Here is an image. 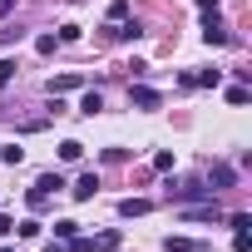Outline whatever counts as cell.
Instances as JSON below:
<instances>
[{"label":"cell","mask_w":252,"mask_h":252,"mask_svg":"<svg viewBox=\"0 0 252 252\" xmlns=\"http://www.w3.org/2000/svg\"><path fill=\"white\" fill-rule=\"evenodd\" d=\"M168 198L173 203H198V198H213V188H203V183H168Z\"/></svg>","instance_id":"1"},{"label":"cell","mask_w":252,"mask_h":252,"mask_svg":"<svg viewBox=\"0 0 252 252\" xmlns=\"http://www.w3.org/2000/svg\"><path fill=\"white\" fill-rule=\"evenodd\" d=\"M129 104H134V109H158V89H149V84H129Z\"/></svg>","instance_id":"2"},{"label":"cell","mask_w":252,"mask_h":252,"mask_svg":"<svg viewBox=\"0 0 252 252\" xmlns=\"http://www.w3.org/2000/svg\"><path fill=\"white\" fill-rule=\"evenodd\" d=\"M203 40H208V45H227L232 35H227V30L218 25V15H208V20H203Z\"/></svg>","instance_id":"3"},{"label":"cell","mask_w":252,"mask_h":252,"mask_svg":"<svg viewBox=\"0 0 252 252\" xmlns=\"http://www.w3.org/2000/svg\"><path fill=\"white\" fill-rule=\"evenodd\" d=\"M232 178H237V173H232L227 163H213V168H208V183H213V188H232Z\"/></svg>","instance_id":"4"},{"label":"cell","mask_w":252,"mask_h":252,"mask_svg":"<svg viewBox=\"0 0 252 252\" xmlns=\"http://www.w3.org/2000/svg\"><path fill=\"white\" fill-rule=\"evenodd\" d=\"M69 193H74V198H79V203H89V198H94V193H99V178H94V173H84V178H79V183H74V188H69Z\"/></svg>","instance_id":"5"},{"label":"cell","mask_w":252,"mask_h":252,"mask_svg":"<svg viewBox=\"0 0 252 252\" xmlns=\"http://www.w3.org/2000/svg\"><path fill=\"white\" fill-rule=\"evenodd\" d=\"M79 84H84V74H60V79H50V94H69Z\"/></svg>","instance_id":"6"},{"label":"cell","mask_w":252,"mask_h":252,"mask_svg":"<svg viewBox=\"0 0 252 252\" xmlns=\"http://www.w3.org/2000/svg\"><path fill=\"white\" fill-rule=\"evenodd\" d=\"M119 213H124V218H144V213H149V198H124Z\"/></svg>","instance_id":"7"},{"label":"cell","mask_w":252,"mask_h":252,"mask_svg":"<svg viewBox=\"0 0 252 252\" xmlns=\"http://www.w3.org/2000/svg\"><path fill=\"white\" fill-rule=\"evenodd\" d=\"M198 84H203V89H218V84H222V69H203V74H193V89H198Z\"/></svg>","instance_id":"8"},{"label":"cell","mask_w":252,"mask_h":252,"mask_svg":"<svg viewBox=\"0 0 252 252\" xmlns=\"http://www.w3.org/2000/svg\"><path fill=\"white\" fill-rule=\"evenodd\" d=\"M99 109H104V99H99V89H89V94L79 99V114H89V119H94Z\"/></svg>","instance_id":"9"},{"label":"cell","mask_w":252,"mask_h":252,"mask_svg":"<svg viewBox=\"0 0 252 252\" xmlns=\"http://www.w3.org/2000/svg\"><path fill=\"white\" fill-rule=\"evenodd\" d=\"M35 188H40V193H50V198H55V193H60V188H64V178H60V173H40V183H35Z\"/></svg>","instance_id":"10"},{"label":"cell","mask_w":252,"mask_h":252,"mask_svg":"<svg viewBox=\"0 0 252 252\" xmlns=\"http://www.w3.org/2000/svg\"><path fill=\"white\" fill-rule=\"evenodd\" d=\"M119 242H124V232H114V227H109V232H99V237H94V247H99V252H114V247H119Z\"/></svg>","instance_id":"11"},{"label":"cell","mask_w":252,"mask_h":252,"mask_svg":"<svg viewBox=\"0 0 252 252\" xmlns=\"http://www.w3.org/2000/svg\"><path fill=\"white\" fill-rule=\"evenodd\" d=\"M163 247H168V252H203V242H193V237H168Z\"/></svg>","instance_id":"12"},{"label":"cell","mask_w":252,"mask_h":252,"mask_svg":"<svg viewBox=\"0 0 252 252\" xmlns=\"http://www.w3.org/2000/svg\"><path fill=\"white\" fill-rule=\"evenodd\" d=\"M79 154H84V144H79V139H64V144H60V158H64V163H74Z\"/></svg>","instance_id":"13"},{"label":"cell","mask_w":252,"mask_h":252,"mask_svg":"<svg viewBox=\"0 0 252 252\" xmlns=\"http://www.w3.org/2000/svg\"><path fill=\"white\" fill-rule=\"evenodd\" d=\"M15 232H20V237H40L45 222H40V218H25V222H15Z\"/></svg>","instance_id":"14"},{"label":"cell","mask_w":252,"mask_h":252,"mask_svg":"<svg viewBox=\"0 0 252 252\" xmlns=\"http://www.w3.org/2000/svg\"><path fill=\"white\" fill-rule=\"evenodd\" d=\"M74 232H79V222H74V218H60V222H55V237H60V242H69Z\"/></svg>","instance_id":"15"},{"label":"cell","mask_w":252,"mask_h":252,"mask_svg":"<svg viewBox=\"0 0 252 252\" xmlns=\"http://www.w3.org/2000/svg\"><path fill=\"white\" fill-rule=\"evenodd\" d=\"M64 252H99V247H94V237H79V232H74V237L64 242Z\"/></svg>","instance_id":"16"},{"label":"cell","mask_w":252,"mask_h":252,"mask_svg":"<svg viewBox=\"0 0 252 252\" xmlns=\"http://www.w3.org/2000/svg\"><path fill=\"white\" fill-rule=\"evenodd\" d=\"M114 35H119V40H139L144 30H139V20H119V30H114Z\"/></svg>","instance_id":"17"},{"label":"cell","mask_w":252,"mask_h":252,"mask_svg":"<svg viewBox=\"0 0 252 252\" xmlns=\"http://www.w3.org/2000/svg\"><path fill=\"white\" fill-rule=\"evenodd\" d=\"M247 99H252V89H247V84H232V89H227V104H237V109H242Z\"/></svg>","instance_id":"18"},{"label":"cell","mask_w":252,"mask_h":252,"mask_svg":"<svg viewBox=\"0 0 252 252\" xmlns=\"http://www.w3.org/2000/svg\"><path fill=\"white\" fill-rule=\"evenodd\" d=\"M25 203H30L35 213H45V208H50V193H40V188H30V193H25Z\"/></svg>","instance_id":"19"},{"label":"cell","mask_w":252,"mask_h":252,"mask_svg":"<svg viewBox=\"0 0 252 252\" xmlns=\"http://www.w3.org/2000/svg\"><path fill=\"white\" fill-rule=\"evenodd\" d=\"M20 158H25V149H15V144H5V149H0V163H10V168H15Z\"/></svg>","instance_id":"20"},{"label":"cell","mask_w":252,"mask_h":252,"mask_svg":"<svg viewBox=\"0 0 252 252\" xmlns=\"http://www.w3.org/2000/svg\"><path fill=\"white\" fill-rule=\"evenodd\" d=\"M109 20H114V25L129 20V0H114V5H109Z\"/></svg>","instance_id":"21"},{"label":"cell","mask_w":252,"mask_h":252,"mask_svg":"<svg viewBox=\"0 0 252 252\" xmlns=\"http://www.w3.org/2000/svg\"><path fill=\"white\" fill-rule=\"evenodd\" d=\"M55 45H60V35H40V40H35V50H40V55H55Z\"/></svg>","instance_id":"22"},{"label":"cell","mask_w":252,"mask_h":252,"mask_svg":"<svg viewBox=\"0 0 252 252\" xmlns=\"http://www.w3.org/2000/svg\"><path fill=\"white\" fill-rule=\"evenodd\" d=\"M227 227H232V232H247V227H252V218H247V213H232V218H227Z\"/></svg>","instance_id":"23"},{"label":"cell","mask_w":252,"mask_h":252,"mask_svg":"<svg viewBox=\"0 0 252 252\" xmlns=\"http://www.w3.org/2000/svg\"><path fill=\"white\" fill-rule=\"evenodd\" d=\"M10 79H15V60H0V89H5Z\"/></svg>","instance_id":"24"},{"label":"cell","mask_w":252,"mask_h":252,"mask_svg":"<svg viewBox=\"0 0 252 252\" xmlns=\"http://www.w3.org/2000/svg\"><path fill=\"white\" fill-rule=\"evenodd\" d=\"M154 168H158V173H168V168H173V154H168V149H163V154H154Z\"/></svg>","instance_id":"25"},{"label":"cell","mask_w":252,"mask_h":252,"mask_svg":"<svg viewBox=\"0 0 252 252\" xmlns=\"http://www.w3.org/2000/svg\"><path fill=\"white\" fill-rule=\"evenodd\" d=\"M198 10L203 15H218V0H198Z\"/></svg>","instance_id":"26"},{"label":"cell","mask_w":252,"mask_h":252,"mask_svg":"<svg viewBox=\"0 0 252 252\" xmlns=\"http://www.w3.org/2000/svg\"><path fill=\"white\" fill-rule=\"evenodd\" d=\"M15 232V218H0V237H10Z\"/></svg>","instance_id":"27"},{"label":"cell","mask_w":252,"mask_h":252,"mask_svg":"<svg viewBox=\"0 0 252 252\" xmlns=\"http://www.w3.org/2000/svg\"><path fill=\"white\" fill-rule=\"evenodd\" d=\"M10 10H15V0H0V20H5V15H10Z\"/></svg>","instance_id":"28"},{"label":"cell","mask_w":252,"mask_h":252,"mask_svg":"<svg viewBox=\"0 0 252 252\" xmlns=\"http://www.w3.org/2000/svg\"><path fill=\"white\" fill-rule=\"evenodd\" d=\"M45 252H64V242H45Z\"/></svg>","instance_id":"29"},{"label":"cell","mask_w":252,"mask_h":252,"mask_svg":"<svg viewBox=\"0 0 252 252\" xmlns=\"http://www.w3.org/2000/svg\"><path fill=\"white\" fill-rule=\"evenodd\" d=\"M0 252H15V247H0Z\"/></svg>","instance_id":"30"}]
</instances>
